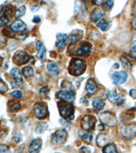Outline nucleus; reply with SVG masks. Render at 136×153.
Instances as JSON below:
<instances>
[{"label":"nucleus","instance_id":"obj_1","mask_svg":"<svg viewBox=\"0 0 136 153\" xmlns=\"http://www.w3.org/2000/svg\"><path fill=\"white\" fill-rule=\"evenodd\" d=\"M86 69L85 60L82 59L74 57L71 59L68 68V72L74 76H79L85 73Z\"/></svg>","mask_w":136,"mask_h":153},{"label":"nucleus","instance_id":"obj_2","mask_svg":"<svg viewBox=\"0 0 136 153\" xmlns=\"http://www.w3.org/2000/svg\"><path fill=\"white\" fill-rule=\"evenodd\" d=\"M93 46L88 42H82L76 48L74 44H71L68 47V53L70 55H76L79 56H88L92 51Z\"/></svg>","mask_w":136,"mask_h":153},{"label":"nucleus","instance_id":"obj_3","mask_svg":"<svg viewBox=\"0 0 136 153\" xmlns=\"http://www.w3.org/2000/svg\"><path fill=\"white\" fill-rule=\"evenodd\" d=\"M57 107L59 114L63 118L72 119L74 114V106L72 103L61 100L57 102Z\"/></svg>","mask_w":136,"mask_h":153},{"label":"nucleus","instance_id":"obj_4","mask_svg":"<svg viewBox=\"0 0 136 153\" xmlns=\"http://www.w3.org/2000/svg\"><path fill=\"white\" fill-rule=\"evenodd\" d=\"M34 114L39 120L45 119L49 116L48 106L46 103L39 102H37L33 106Z\"/></svg>","mask_w":136,"mask_h":153},{"label":"nucleus","instance_id":"obj_5","mask_svg":"<svg viewBox=\"0 0 136 153\" xmlns=\"http://www.w3.org/2000/svg\"><path fill=\"white\" fill-rule=\"evenodd\" d=\"M99 119L103 125L108 127H114L117 125V118L112 112L105 111L99 114Z\"/></svg>","mask_w":136,"mask_h":153},{"label":"nucleus","instance_id":"obj_6","mask_svg":"<svg viewBox=\"0 0 136 153\" xmlns=\"http://www.w3.org/2000/svg\"><path fill=\"white\" fill-rule=\"evenodd\" d=\"M97 122L96 118L93 115L86 114L81 118L80 126L84 131H90L95 129V123Z\"/></svg>","mask_w":136,"mask_h":153},{"label":"nucleus","instance_id":"obj_7","mask_svg":"<svg viewBox=\"0 0 136 153\" xmlns=\"http://www.w3.org/2000/svg\"><path fill=\"white\" fill-rule=\"evenodd\" d=\"M120 133L127 139H132L136 136V123L124 124L120 126Z\"/></svg>","mask_w":136,"mask_h":153},{"label":"nucleus","instance_id":"obj_8","mask_svg":"<svg viewBox=\"0 0 136 153\" xmlns=\"http://www.w3.org/2000/svg\"><path fill=\"white\" fill-rule=\"evenodd\" d=\"M31 58L32 56L28 55L26 52L19 50L14 54L12 56V61L16 65L20 66L28 63Z\"/></svg>","mask_w":136,"mask_h":153},{"label":"nucleus","instance_id":"obj_9","mask_svg":"<svg viewBox=\"0 0 136 153\" xmlns=\"http://www.w3.org/2000/svg\"><path fill=\"white\" fill-rule=\"evenodd\" d=\"M68 133L65 129H60L54 131L51 135V142L54 145H61L65 142Z\"/></svg>","mask_w":136,"mask_h":153},{"label":"nucleus","instance_id":"obj_10","mask_svg":"<svg viewBox=\"0 0 136 153\" xmlns=\"http://www.w3.org/2000/svg\"><path fill=\"white\" fill-rule=\"evenodd\" d=\"M13 11V8L10 5L2 7L0 10V27L6 25L8 23L10 16H12Z\"/></svg>","mask_w":136,"mask_h":153},{"label":"nucleus","instance_id":"obj_11","mask_svg":"<svg viewBox=\"0 0 136 153\" xmlns=\"http://www.w3.org/2000/svg\"><path fill=\"white\" fill-rule=\"evenodd\" d=\"M87 14V6L85 2L76 1L74 7V15L79 19H85Z\"/></svg>","mask_w":136,"mask_h":153},{"label":"nucleus","instance_id":"obj_12","mask_svg":"<svg viewBox=\"0 0 136 153\" xmlns=\"http://www.w3.org/2000/svg\"><path fill=\"white\" fill-rule=\"evenodd\" d=\"M56 97L65 102L72 103L75 100V92L74 91L61 90L56 93Z\"/></svg>","mask_w":136,"mask_h":153},{"label":"nucleus","instance_id":"obj_13","mask_svg":"<svg viewBox=\"0 0 136 153\" xmlns=\"http://www.w3.org/2000/svg\"><path fill=\"white\" fill-rule=\"evenodd\" d=\"M127 74L125 71H116L112 76L113 83L116 85H120L124 84L127 81Z\"/></svg>","mask_w":136,"mask_h":153},{"label":"nucleus","instance_id":"obj_14","mask_svg":"<svg viewBox=\"0 0 136 153\" xmlns=\"http://www.w3.org/2000/svg\"><path fill=\"white\" fill-rule=\"evenodd\" d=\"M10 27L14 33H19V32H23L25 31L27 25L21 20H16L11 24Z\"/></svg>","mask_w":136,"mask_h":153},{"label":"nucleus","instance_id":"obj_15","mask_svg":"<svg viewBox=\"0 0 136 153\" xmlns=\"http://www.w3.org/2000/svg\"><path fill=\"white\" fill-rule=\"evenodd\" d=\"M42 145V140L40 138H36L31 141L29 147V153H38Z\"/></svg>","mask_w":136,"mask_h":153},{"label":"nucleus","instance_id":"obj_16","mask_svg":"<svg viewBox=\"0 0 136 153\" xmlns=\"http://www.w3.org/2000/svg\"><path fill=\"white\" fill-rule=\"evenodd\" d=\"M68 36L64 33H58L56 35V46L58 49H63L68 43Z\"/></svg>","mask_w":136,"mask_h":153},{"label":"nucleus","instance_id":"obj_17","mask_svg":"<svg viewBox=\"0 0 136 153\" xmlns=\"http://www.w3.org/2000/svg\"><path fill=\"white\" fill-rule=\"evenodd\" d=\"M86 90L90 95H93L98 91V85L93 78H90L86 84Z\"/></svg>","mask_w":136,"mask_h":153},{"label":"nucleus","instance_id":"obj_18","mask_svg":"<svg viewBox=\"0 0 136 153\" xmlns=\"http://www.w3.org/2000/svg\"><path fill=\"white\" fill-rule=\"evenodd\" d=\"M110 138L107 134H100L96 138V143L99 147L103 148L106 145L110 144Z\"/></svg>","mask_w":136,"mask_h":153},{"label":"nucleus","instance_id":"obj_19","mask_svg":"<svg viewBox=\"0 0 136 153\" xmlns=\"http://www.w3.org/2000/svg\"><path fill=\"white\" fill-rule=\"evenodd\" d=\"M83 37V31L80 29H75L72 31L69 36V40L72 43H76L80 41Z\"/></svg>","mask_w":136,"mask_h":153},{"label":"nucleus","instance_id":"obj_20","mask_svg":"<svg viewBox=\"0 0 136 153\" xmlns=\"http://www.w3.org/2000/svg\"><path fill=\"white\" fill-rule=\"evenodd\" d=\"M107 97L108 100L112 103L118 102L120 100H123V99H121L122 98V95L120 94L119 93H118L117 91H109Z\"/></svg>","mask_w":136,"mask_h":153},{"label":"nucleus","instance_id":"obj_21","mask_svg":"<svg viewBox=\"0 0 136 153\" xmlns=\"http://www.w3.org/2000/svg\"><path fill=\"white\" fill-rule=\"evenodd\" d=\"M104 15V12L100 8H96L91 12L90 18L93 22H97Z\"/></svg>","mask_w":136,"mask_h":153},{"label":"nucleus","instance_id":"obj_22","mask_svg":"<svg viewBox=\"0 0 136 153\" xmlns=\"http://www.w3.org/2000/svg\"><path fill=\"white\" fill-rule=\"evenodd\" d=\"M36 48L38 50V53H37V57L39 59H44L46 56V48L44 44L41 42L39 40L36 42Z\"/></svg>","mask_w":136,"mask_h":153},{"label":"nucleus","instance_id":"obj_23","mask_svg":"<svg viewBox=\"0 0 136 153\" xmlns=\"http://www.w3.org/2000/svg\"><path fill=\"white\" fill-rule=\"evenodd\" d=\"M47 70L48 73L52 76H56L59 73V68L57 64L54 62H49L47 63Z\"/></svg>","mask_w":136,"mask_h":153},{"label":"nucleus","instance_id":"obj_24","mask_svg":"<svg viewBox=\"0 0 136 153\" xmlns=\"http://www.w3.org/2000/svg\"><path fill=\"white\" fill-rule=\"evenodd\" d=\"M105 101L99 97L94 98V100H93V106L94 108V110L95 111H100L103 110L105 106Z\"/></svg>","mask_w":136,"mask_h":153},{"label":"nucleus","instance_id":"obj_25","mask_svg":"<svg viewBox=\"0 0 136 153\" xmlns=\"http://www.w3.org/2000/svg\"><path fill=\"white\" fill-rule=\"evenodd\" d=\"M8 108L10 112H15L21 109V103L19 101L10 100L8 103Z\"/></svg>","mask_w":136,"mask_h":153},{"label":"nucleus","instance_id":"obj_26","mask_svg":"<svg viewBox=\"0 0 136 153\" xmlns=\"http://www.w3.org/2000/svg\"><path fill=\"white\" fill-rule=\"evenodd\" d=\"M120 60L121 61V63H122L123 65L124 66V68L127 69V70H130V69L133 67V62L127 57V56H126L125 55L120 56Z\"/></svg>","mask_w":136,"mask_h":153},{"label":"nucleus","instance_id":"obj_27","mask_svg":"<svg viewBox=\"0 0 136 153\" xmlns=\"http://www.w3.org/2000/svg\"><path fill=\"white\" fill-rule=\"evenodd\" d=\"M103 153H119L118 152L116 146L110 143L108 145H106L103 149Z\"/></svg>","mask_w":136,"mask_h":153},{"label":"nucleus","instance_id":"obj_28","mask_svg":"<svg viewBox=\"0 0 136 153\" xmlns=\"http://www.w3.org/2000/svg\"><path fill=\"white\" fill-rule=\"evenodd\" d=\"M48 127V125L46 122H40L37 125L36 132L37 134H43V133L47 130Z\"/></svg>","mask_w":136,"mask_h":153},{"label":"nucleus","instance_id":"obj_29","mask_svg":"<svg viewBox=\"0 0 136 153\" xmlns=\"http://www.w3.org/2000/svg\"><path fill=\"white\" fill-rule=\"evenodd\" d=\"M22 74L25 78H29L34 74L33 69L31 66H25L22 70Z\"/></svg>","mask_w":136,"mask_h":153},{"label":"nucleus","instance_id":"obj_30","mask_svg":"<svg viewBox=\"0 0 136 153\" xmlns=\"http://www.w3.org/2000/svg\"><path fill=\"white\" fill-rule=\"evenodd\" d=\"M97 25L98 27H100L101 30L103 31H107L108 29L110 28V23H108L105 19H101L100 21L97 23Z\"/></svg>","mask_w":136,"mask_h":153},{"label":"nucleus","instance_id":"obj_31","mask_svg":"<svg viewBox=\"0 0 136 153\" xmlns=\"http://www.w3.org/2000/svg\"><path fill=\"white\" fill-rule=\"evenodd\" d=\"M10 74L15 79L23 80V78H22V72H21V71H20L18 68H12L10 71Z\"/></svg>","mask_w":136,"mask_h":153},{"label":"nucleus","instance_id":"obj_32","mask_svg":"<svg viewBox=\"0 0 136 153\" xmlns=\"http://www.w3.org/2000/svg\"><path fill=\"white\" fill-rule=\"evenodd\" d=\"M80 137L82 138V140L85 143H86V144H90L93 139V135L91 132H84L82 135H80Z\"/></svg>","mask_w":136,"mask_h":153},{"label":"nucleus","instance_id":"obj_33","mask_svg":"<svg viewBox=\"0 0 136 153\" xmlns=\"http://www.w3.org/2000/svg\"><path fill=\"white\" fill-rule=\"evenodd\" d=\"M135 117V115L132 112H126L124 114H123L121 116L120 118L121 119L123 120V121H128V120H130L133 119V118Z\"/></svg>","mask_w":136,"mask_h":153},{"label":"nucleus","instance_id":"obj_34","mask_svg":"<svg viewBox=\"0 0 136 153\" xmlns=\"http://www.w3.org/2000/svg\"><path fill=\"white\" fill-rule=\"evenodd\" d=\"M25 12H26V7L25 6H21L16 10V11L15 12V14H14V16H15L16 19H19L20 17L23 16L24 14H25Z\"/></svg>","mask_w":136,"mask_h":153},{"label":"nucleus","instance_id":"obj_35","mask_svg":"<svg viewBox=\"0 0 136 153\" xmlns=\"http://www.w3.org/2000/svg\"><path fill=\"white\" fill-rule=\"evenodd\" d=\"M12 86L13 88H21L23 86V80H19V79H14L12 82Z\"/></svg>","mask_w":136,"mask_h":153},{"label":"nucleus","instance_id":"obj_36","mask_svg":"<svg viewBox=\"0 0 136 153\" xmlns=\"http://www.w3.org/2000/svg\"><path fill=\"white\" fill-rule=\"evenodd\" d=\"M129 56L131 57L136 59V41L132 44V47H131V50L129 51Z\"/></svg>","mask_w":136,"mask_h":153},{"label":"nucleus","instance_id":"obj_37","mask_svg":"<svg viewBox=\"0 0 136 153\" xmlns=\"http://www.w3.org/2000/svg\"><path fill=\"white\" fill-rule=\"evenodd\" d=\"M8 90V86H7L6 84L5 83L1 78H0V93H4L7 92Z\"/></svg>","mask_w":136,"mask_h":153},{"label":"nucleus","instance_id":"obj_38","mask_svg":"<svg viewBox=\"0 0 136 153\" xmlns=\"http://www.w3.org/2000/svg\"><path fill=\"white\" fill-rule=\"evenodd\" d=\"M3 33H4V35L8 36V37H10V38H13V37H14V32L12 31V29H10V27L4 29H3Z\"/></svg>","mask_w":136,"mask_h":153},{"label":"nucleus","instance_id":"obj_39","mask_svg":"<svg viewBox=\"0 0 136 153\" xmlns=\"http://www.w3.org/2000/svg\"><path fill=\"white\" fill-rule=\"evenodd\" d=\"M0 153H10V147L6 144H0Z\"/></svg>","mask_w":136,"mask_h":153},{"label":"nucleus","instance_id":"obj_40","mask_svg":"<svg viewBox=\"0 0 136 153\" xmlns=\"http://www.w3.org/2000/svg\"><path fill=\"white\" fill-rule=\"evenodd\" d=\"M114 1H106L103 3V8L106 10L112 9L114 6Z\"/></svg>","mask_w":136,"mask_h":153},{"label":"nucleus","instance_id":"obj_41","mask_svg":"<svg viewBox=\"0 0 136 153\" xmlns=\"http://www.w3.org/2000/svg\"><path fill=\"white\" fill-rule=\"evenodd\" d=\"M11 95L14 98H21L22 96H23V93H22L21 91L19 90L14 91L11 93Z\"/></svg>","mask_w":136,"mask_h":153},{"label":"nucleus","instance_id":"obj_42","mask_svg":"<svg viewBox=\"0 0 136 153\" xmlns=\"http://www.w3.org/2000/svg\"><path fill=\"white\" fill-rule=\"evenodd\" d=\"M48 92H49V89L47 86H44V87H42L40 90H39V93H40V95L42 96V95L46 96V95H48Z\"/></svg>","mask_w":136,"mask_h":153},{"label":"nucleus","instance_id":"obj_43","mask_svg":"<svg viewBox=\"0 0 136 153\" xmlns=\"http://www.w3.org/2000/svg\"><path fill=\"white\" fill-rule=\"evenodd\" d=\"M13 140L15 142L18 143L21 140V134L19 132H16L13 136Z\"/></svg>","mask_w":136,"mask_h":153},{"label":"nucleus","instance_id":"obj_44","mask_svg":"<svg viewBox=\"0 0 136 153\" xmlns=\"http://www.w3.org/2000/svg\"><path fill=\"white\" fill-rule=\"evenodd\" d=\"M59 122H60L61 125H62L63 127H65V129H67V127H68L70 129L71 124L68 121H67V120H60V121H59Z\"/></svg>","mask_w":136,"mask_h":153},{"label":"nucleus","instance_id":"obj_45","mask_svg":"<svg viewBox=\"0 0 136 153\" xmlns=\"http://www.w3.org/2000/svg\"><path fill=\"white\" fill-rule=\"evenodd\" d=\"M80 152L81 153H91V149L88 147L83 146L80 149Z\"/></svg>","mask_w":136,"mask_h":153},{"label":"nucleus","instance_id":"obj_46","mask_svg":"<svg viewBox=\"0 0 136 153\" xmlns=\"http://www.w3.org/2000/svg\"><path fill=\"white\" fill-rule=\"evenodd\" d=\"M129 95L133 99L135 100L136 99V90L135 89H131L129 91Z\"/></svg>","mask_w":136,"mask_h":153},{"label":"nucleus","instance_id":"obj_47","mask_svg":"<svg viewBox=\"0 0 136 153\" xmlns=\"http://www.w3.org/2000/svg\"><path fill=\"white\" fill-rule=\"evenodd\" d=\"M40 21H41V19L39 16H35L33 17V19H32V21H33V23H39V22H40Z\"/></svg>","mask_w":136,"mask_h":153},{"label":"nucleus","instance_id":"obj_48","mask_svg":"<svg viewBox=\"0 0 136 153\" xmlns=\"http://www.w3.org/2000/svg\"><path fill=\"white\" fill-rule=\"evenodd\" d=\"M6 42V39H5L4 37L0 33V44L4 43Z\"/></svg>","mask_w":136,"mask_h":153},{"label":"nucleus","instance_id":"obj_49","mask_svg":"<svg viewBox=\"0 0 136 153\" xmlns=\"http://www.w3.org/2000/svg\"><path fill=\"white\" fill-rule=\"evenodd\" d=\"M132 27H133V28L135 29V30H136V16L134 19H133V21H132Z\"/></svg>","mask_w":136,"mask_h":153},{"label":"nucleus","instance_id":"obj_50","mask_svg":"<svg viewBox=\"0 0 136 153\" xmlns=\"http://www.w3.org/2000/svg\"><path fill=\"white\" fill-rule=\"evenodd\" d=\"M93 2H94V4H95L96 5H97V6H100V5H101V4L103 3V1H102V0H101V1H93Z\"/></svg>","mask_w":136,"mask_h":153},{"label":"nucleus","instance_id":"obj_51","mask_svg":"<svg viewBox=\"0 0 136 153\" xmlns=\"http://www.w3.org/2000/svg\"><path fill=\"white\" fill-rule=\"evenodd\" d=\"M103 125H103V124L99 125H98V129H100V130H103V129H104V127H103Z\"/></svg>","mask_w":136,"mask_h":153},{"label":"nucleus","instance_id":"obj_52","mask_svg":"<svg viewBox=\"0 0 136 153\" xmlns=\"http://www.w3.org/2000/svg\"><path fill=\"white\" fill-rule=\"evenodd\" d=\"M114 68H117V69L119 68V64H118V63H115V64H114Z\"/></svg>","mask_w":136,"mask_h":153},{"label":"nucleus","instance_id":"obj_53","mask_svg":"<svg viewBox=\"0 0 136 153\" xmlns=\"http://www.w3.org/2000/svg\"><path fill=\"white\" fill-rule=\"evenodd\" d=\"M2 63H3V58H2L1 56H0V68H1V66L2 65Z\"/></svg>","mask_w":136,"mask_h":153},{"label":"nucleus","instance_id":"obj_54","mask_svg":"<svg viewBox=\"0 0 136 153\" xmlns=\"http://www.w3.org/2000/svg\"><path fill=\"white\" fill-rule=\"evenodd\" d=\"M133 10H134V12H135V13H136V4H135V6H134V9H133Z\"/></svg>","mask_w":136,"mask_h":153},{"label":"nucleus","instance_id":"obj_55","mask_svg":"<svg viewBox=\"0 0 136 153\" xmlns=\"http://www.w3.org/2000/svg\"><path fill=\"white\" fill-rule=\"evenodd\" d=\"M56 153H59V152H56Z\"/></svg>","mask_w":136,"mask_h":153}]
</instances>
